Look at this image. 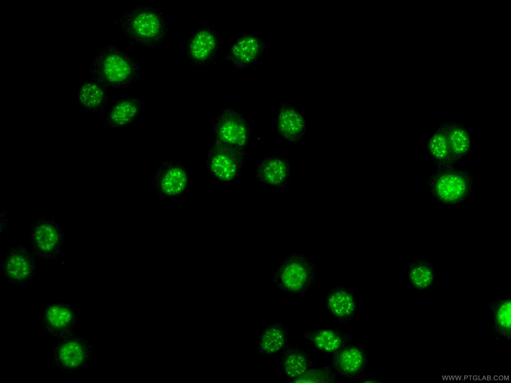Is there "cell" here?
I'll return each mask as SVG.
<instances>
[{
	"label": "cell",
	"mask_w": 511,
	"mask_h": 383,
	"mask_svg": "<svg viewBox=\"0 0 511 383\" xmlns=\"http://www.w3.org/2000/svg\"><path fill=\"white\" fill-rule=\"evenodd\" d=\"M119 28L132 43L151 49L162 45L170 34V25L163 12L151 4H139L120 16Z\"/></svg>",
	"instance_id": "1"
},
{
	"label": "cell",
	"mask_w": 511,
	"mask_h": 383,
	"mask_svg": "<svg viewBox=\"0 0 511 383\" xmlns=\"http://www.w3.org/2000/svg\"><path fill=\"white\" fill-rule=\"evenodd\" d=\"M96 81L106 88H127L141 78L142 70L138 60L114 45L104 46L94 62Z\"/></svg>",
	"instance_id": "2"
},
{
	"label": "cell",
	"mask_w": 511,
	"mask_h": 383,
	"mask_svg": "<svg viewBox=\"0 0 511 383\" xmlns=\"http://www.w3.org/2000/svg\"><path fill=\"white\" fill-rule=\"evenodd\" d=\"M315 278V268L304 256L291 255L284 259L274 271L272 282L279 291L288 295H298L312 287Z\"/></svg>",
	"instance_id": "3"
},
{
	"label": "cell",
	"mask_w": 511,
	"mask_h": 383,
	"mask_svg": "<svg viewBox=\"0 0 511 383\" xmlns=\"http://www.w3.org/2000/svg\"><path fill=\"white\" fill-rule=\"evenodd\" d=\"M222 39L220 31L209 24L201 25L188 36L183 48L186 60L196 67L214 65L220 54Z\"/></svg>",
	"instance_id": "4"
},
{
	"label": "cell",
	"mask_w": 511,
	"mask_h": 383,
	"mask_svg": "<svg viewBox=\"0 0 511 383\" xmlns=\"http://www.w3.org/2000/svg\"><path fill=\"white\" fill-rule=\"evenodd\" d=\"M191 175L188 169L178 160L166 159L154 169L151 183L154 192L162 198L175 199L188 189Z\"/></svg>",
	"instance_id": "5"
},
{
	"label": "cell",
	"mask_w": 511,
	"mask_h": 383,
	"mask_svg": "<svg viewBox=\"0 0 511 383\" xmlns=\"http://www.w3.org/2000/svg\"><path fill=\"white\" fill-rule=\"evenodd\" d=\"M242 149L216 142L208 151L206 165L212 177L220 182L234 181L244 162Z\"/></svg>",
	"instance_id": "6"
},
{
	"label": "cell",
	"mask_w": 511,
	"mask_h": 383,
	"mask_svg": "<svg viewBox=\"0 0 511 383\" xmlns=\"http://www.w3.org/2000/svg\"><path fill=\"white\" fill-rule=\"evenodd\" d=\"M267 44L263 37L253 31L239 36L225 55V61L238 70H245L256 64L263 56Z\"/></svg>",
	"instance_id": "7"
},
{
	"label": "cell",
	"mask_w": 511,
	"mask_h": 383,
	"mask_svg": "<svg viewBox=\"0 0 511 383\" xmlns=\"http://www.w3.org/2000/svg\"><path fill=\"white\" fill-rule=\"evenodd\" d=\"M213 132L216 142L243 149L248 143L249 129L244 115L233 107H226L217 116Z\"/></svg>",
	"instance_id": "8"
},
{
	"label": "cell",
	"mask_w": 511,
	"mask_h": 383,
	"mask_svg": "<svg viewBox=\"0 0 511 383\" xmlns=\"http://www.w3.org/2000/svg\"><path fill=\"white\" fill-rule=\"evenodd\" d=\"M31 244L35 256L44 260L56 259L61 250L63 234L59 224L50 218L37 219L31 227Z\"/></svg>",
	"instance_id": "9"
},
{
	"label": "cell",
	"mask_w": 511,
	"mask_h": 383,
	"mask_svg": "<svg viewBox=\"0 0 511 383\" xmlns=\"http://www.w3.org/2000/svg\"><path fill=\"white\" fill-rule=\"evenodd\" d=\"M35 267L34 255L19 245L11 247L3 257L1 263L4 276L15 284H23L30 280Z\"/></svg>",
	"instance_id": "10"
},
{
	"label": "cell",
	"mask_w": 511,
	"mask_h": 383,
	"mask_svg": "<svg viewBox=\"0 0 511 383\" xmlns=\"http://www.w3.org/2000/svg\"><path fill=\"white\" fill-rule=\"evenodd\" d=\"M367 353L360 346L350 343L332 354L330 366L338 376L353 379L361 376L367 367Z\"/></svg>",
	"instance_id": "11"
},
{
	"label": "cell",
	"mask_w": 511,
	"mask_h": 383,
	"mask_svg": "<svg viewBox=\"0 0 511 383\" xmlns=\"http://www.w3.org/2000/svg\"><path fill=\"white\" fill-rule=\"evenodd\" d=\"M324 304L329 314L341 323L353 319L358 309L357 299L353 293L342 287L331 289L325 296Z\"/></svg>",
	"instance_id": "12"
},
{
	"label": "cell",
	"mask_w": 511,
	"mask_h": 383,
	"mask_svg": "<svg viewBox=\"0 0 511 383\" xmlns=\"http://www.w3.org/2000/svg\"><path fill=\"white\" fill-rule=\"evenodd\" d=\"M303 335L314 349L332 354L351 343L354 337L349 333L335 328H314L305 330Z\"/></svg>",
	"instance_id": "13"
},
{
	"label": "cell",
	"mask_w": 511,
	"mask_h": 383,
	"mask_svg": "<svg viewBox=\"0 0 511 383\" xmlns=\"http://www.w3.org/2000/svg\"><path fill=\"white\" fill-rule=\"evenodd\" d=\"M289 338V330L283 323L270 321L257 334V352L265 357L280 354L288 346Z\"/></svg>",
	"instance_id": "14"
},
{
	"label": "cell",
	"mask_w": 511,
	"mask_h": 383,
	"mask_svg": "<svg viewBox=\"0 0 511 383\" xmlns=\"http://www.w3.org/2000/svg\"><path fill=\"white\" fill-rule=\"evenodd\" d=\"M143 108L142 101L136 96L118 98L111 105L106 114L105 126L112 129L129 126L139 118Z\"/></svg>",
	"instance_id": "15"
},
{
	"label": "cell",
	"mask_w": 511,
	"mask_h": 383,
	"mask_svg": "<svg viewBox=\"0 0 511 383\" xmlns=\"http://www.w3.org/2000/svg\"><path fill=\"white\" fill-rule=\"evenodd\" d=\"M469 188L466 180L458 176L449 175L438 179L431 188L439 202L451 206L460 204L465 199Z\"/></svg>",
	"instance_id": "16"
},
{
	"label": "cell",
	"mask_w": 511,
	"mask_h": 383,
	"mask_svg": "<svg viewBox=\"0 0 511 383\" xmlns=\"http://www.w3.org/2000/svg\"><path fill=\"white\" fill-rule=\"evenodd\" d=\"M406 272L408 282L411 288L421 293L431 290L437 280L435 265L427 258L413 259L408 264Z\"/></svg>",
	"instance_id": "17"
},
{
	"label": "cell",
	"mask_w": 511,
	"mask_h": 383,
	"mask_svg": "<svg viewBox=\"0 0 511 383\" xmlns=\"http://www.w3.org/2000/svg\"><path fill=\"white\" fill-rule=\"evenodd\" d=\"M489 321L493 333L501 339L510 341L511 336V298L504 296L488 305Z\"/></svg>",
	"instance_id": "18"
},
{
	"label": "cell",
	"mask_w": 511,
	"mask_h": 383,
	"mask_svg": "<svg viewBox=\"0 0 511 383\" xmlns=\"http://www.w3.org/2000/svg\"><path fill=\"white\" fill-rule=\"evenodd\" d=\"M290 170L287 160L279 156H271L263 160L259 164L257 176L264 185L279 188L287 182Z\"/></svg>",
	"instance_id": "19"
},
{
	"label": "cell",
	"mask_w": 511,
	"mask_h": 383,
	"mask_svg": "<svg viewBox=\"0 0 511 383\" xmlns=\"http://www.w3.org/2000/svg\"><path fill=\"white\" fill-rule=\"evenodd\" d=\"M276 124L280 136L288 141H296L304 134L303 118L293 106L287 103L280 106L277 114Z\"/></svg>",
	"instance_id": "20"
},
{
	"label": "cell",
	"mask_w": 511,
	"mask_h": 383,
	"mask_svg": "<svg viewBox=\"0 0 511 383\" xmlns=\"http://www.w3.org/2000/svg\"><path fill=\"white\" fill-rule=\"evenodd\" d=\"M280 367L283 375L290 382L303 374L312 367L309 354L303 349L288 345L280 354Z\"/></svg>",
	"instance_id": "21"
},
{
	"label": "cell",
	"mask_w": 511,
	"mask_h": 383,
	"mask_svg": "<svg viewBox=\"0 0 511 383\" xmlns=\"http://www.w3.org/2000/svg\"><path fill=\"white\" fill-rule=\"evenodd\" d=\"M56 360L60 366L68 370L82 367L88 359L89 350L83 341L68 339L57 348Z\"/></svg>",
	"instance_id": "22"
},
{
	"label": "cell",
	"mask_w": 511,
	"mask_h": 383,
	"mask_svg": "<svg viewBox=\"0 0 511 383\" xmlns=\"http://www.w3.org/2000/svg\"><path fill=\"white\" fill-rule=\"evenodd\" d=\"M77 100L80 106L85 110L99 111L107 104L108 96L106 87L97 81L85 83L78 90Z\"/></svg>",
	"instance_id": "23"
},
{
	"label": "cell",
	"mask_w": 511,
	"mask_h": 383,
	"mask_svg": "<svg viewBox=\"0 0 511 383\" xmlns=\"http://www.w3.org/2000/svg\"><path fill=\"white\" fill-rule=\"evenodd\" d=\"M74 320L72 311L63 305H53L44 315V322L48 329L54 333H62L71 327Z\"/></svg>",
	"instance_id": "24"
},
{
	"label": "cell",
	"mask_w": 511,
	"mask_h": 383,
	"mask_svg": "<svg viewBox=\"0 0 511 383\" xmlns=\"http://www.w3.org/2000/svg\"><path fill=\"white\" fill-rule=\"evenodd\" d=\"M338 376L330 366L318 368L311 367L303 374L293 380V383H335Z\"/></svg>",
	"instance_id": "25"
},
{
	"label": "cell",
	"mask_w": 511,
	"mask_h": 383,
	"mask_svg": "<svg viewBox=\"0 0 511 383\" xmlns=\"http://www.w3.org/2000/svg\"><path fill=\"white\" fill-rule=\"evenodd\" d=\"M447 141L450 148L456 154H462L466 152L469 148L468 135L461 128L453 129L449 134Z\"/></svg>",
	"instance_id": "26"
},
{
	"label": "cell",
	"mask_w": 511,
	"mask_h": 383,
	"mask_svg": "<svg viewBox=\"0 0 511 383\" xmlns=\"http://www.w3.org/2000/svg\"><path fill=\"white\" fill-rule=\"evenodd\" d=\"M429 147L432 155L437 160H445L448 156L450 147L447 138L443 134L434 135L430 140Z\"/></svg>",
	"instance_id": "27"
},
{
	"label": "cell",
	"mask_w": 511,
	"mask_h": 383,
	"mask_svg": "<svg viewBox=\"0 0 511 383\" xmlns=\"http://www.w3.org/2000/svg\"><path fill=\"white\" fill-rule=\"evenodd\" d=\"M358 382L364 383H381V380L380 379H378V378H375L374 377H371V376H369V377L368 376V377H365L361 379L359 381H358Z\"/></svg>",
	"instance_id": "28"
}]
</instances>
